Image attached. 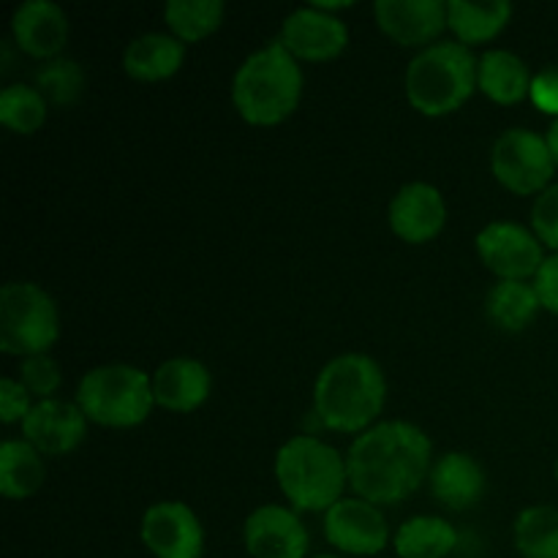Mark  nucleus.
Segmentation results:
<instances>
[{"label": "nucleus", "mask_w": 558, "mask_h": 558, "mask_svg": "<svg viewBox=\"0 0 558 558\" xmlns=\"http://www.w3.org/2000/svg\"><path fill=\"white\" fill-rule=\"evenodd\" d=\"M223 11L227 5L221 0H169L163 20L180 41H202L221 27Z\"/></svg>", "instance_id": "nucleus-27"}, {"label": "nucleus", "mask_w": 558, "mask_h": 558, "mask_svg": "<svg viewBox=\"0 0 558 558\" xmlns=\"http://www.w3.org/2000/svg\"><path fill=\"white\" fill-rule=\"evenodd\" d=\"M512 16V3L490 0V3H469V0H450L447 3V27L458 36V41L474 44L490 41L507 27Z\"/></svg>", "instance_id": "nucleus-24"}, {"label": "nucleus", "mask_w": 558, "mask_h": 558, "mask_svg": "<svg viewBox=\"0 0 558 558\" xmlns=\"http://www.w3.org/2000/svg\"><path fill=\"white\" fill-rule=\"evenodd\" d=\"M11 33L22 52L54 60L69 41V14L54 0H25L11 14Z\"/></svg>", "instance_id": "nucleus-16"}, {"label": "nucleus", "mask_w": 558, "mask_h": 558, "mask_svg": "<svg viewBox=\"0 0 558 558\" xmlns=\"http://www.w3.org/2000/svg\"><path fill=\"white\" fill-rule=\"evenodd\" d=\"M534 287H537L543 308L558 316V254H550L543 262L537 278H534Z\"/></svg>", "instance_id": "nucleus-34"}, {"label": "nucleus", "mask_w": 558, "mask_h": 558, "mask_svg": "<svg viewBox=\"0 0 558 558\" xmlns=\"http://www.w3.org/2000/svg\"><path fill=\"white\" fill-rule=\"evenodd\" d=\"M281 44L298 60L322 63V60L338 58L347 49L349 27L341 16L330 14L325 9H316L311 3L303 5V9H294L283 20Z\"/></svg>", "instance_id": "nucleus-13"}, {"label": "nucleus", "mask_w": 558, "mask_h": 558, "mask_svg": "<svg viewBox=\"0 0 558 558\" xmlns=\"http://www.w3.org/2000/svg\"><path fill=\"white\" fill-rule=\"evenodd\" d=\"M325 537L343 556H379L390 545V526L376 505L343 496L325 512Z\"/></svg>", "instance_id": "nucleus-10"}, {"label": "nucleus", "mask_w": 558, "mask_h": 558, "mask_svg": "<svg viewBox=\"0 0 558 558\" xmlns=\"http://www.w3.org/2000/svg\"><path fill=\"white\" fill-rule=\"evenodd\" d=\"M539 308L543 303L534 281H496L485 298V314L505 332L526 330Z\"/></svg>", "instance_id": "nucleus-25"}, {"label": "nucleus", "mask_w": 558, "mask_h": 558, "mask_svg": "<svg viewBox=\"0 0 558 558\" xmlns=\"http://www.w3.org/2000/svg\"><path fill=\"white\" fill-rule=\"evenodd\" d=\"M243 543L251 558H305L311 537L300 515L281 505H262L245 518Z\"/></svg>", "instance_id": "nucleus-12"}, {"label": "nucleus", "mask_w": 558, "mask_h": 558, "mask_svg": "<svg viewBox=\"0 0 558 558\" xmlns=\"http://www.w3.org/2000/svg\"><path fill=\"white\" fill-rule=\"evenodd\" d=\"M477 65L472 47L461 41H436L420 49L403 80L409 104L428 118L456 112L477 87Z\"/></svg>", "instance_id": "nucleus-5"}, {"label": "nucleus", "mask_w": 558, "mask_h": 558, "mask_svg": "<svg viewBox=\"0 0 558 558\" xmlns=\"http://www.w3.org/2000/svg\"><path fill=\"white\" fill-rule=\"evenodd\" d=\"M300 96L303 69L281 41H270L251 52L234 71L232 104L251 125L281 123L298 109Z\"/></svg>", "instance_id": "nucleus-3"}, {"label": "nucleus", "mask_w": 558, "mask_h": 558, "mask_svg": "<svg viewBox=\"0 0 558 558\" xmlns=\"http://www.w3.org/2000/svg\"><path fill=\"white\" fill-rule=\"evenodd\" d=\"M554 474H556V485H558V456H556V466H554Z\"/></svg>", "instance_id": "nucleus-36"}, {"label": "nucleus", "mask_w": 558, "mask_h": 558, "mask_svg": "<svg viewBox=\"0 0 558 558\" xmlns=\"http://www.w3.org/2000/svg\"><path fill=\"white\" fill-rule=\"evenodd\" d=\"M545 142H548L550 156H554V161H556V167H558V118L548 125V131H545Z\"/></svg>", "instance_id": "nucleus-35"}, {"label": "nucleus", "mask_w": 558, "mask_h": 558, "mask_svg": "<svg viewBox=\"0 0 558 558\" xmlns=\"http://www.w3.org/2000/svg\"><path fill=\"white\" fill-rule=\"evenodd\" d=\"M60 338V314L52 294L33 281H11L0 289V352L11 357L47 354Z\"/></svg>", "instance_id": "nucleus-7"}, {"label": "nucleus", "mask_w": 558, "mask_h": 558, "mask_svg": "<svg viewBox=\"0 0 558 558\" xmlns=\"http://www.w3.org/2000/svg\"><path fill=\"white\" fill-rule=\"evenodd\" d=\"M376 22L401 47H430L447 27L445 0H376Z\"/></svg>", "instance_id": "nucleus-17"}, {"label": "nucleus", "mask_w": 558, "mask_h": 558, "mask_svg": "<svg viewBox=\"0 0 558 558\" xmlns=\"http://www.w3.org/2000/svg\"><path fill=\"white\" fill-rule=\"evenodd\" d=\"M36 407L33 396L27 392V387L22 385L20 379H11L5 376L0 381V420L5 425H14V423H25V417L31 414V409Z\"/></svg>", "instance_id": "nucleus-32"}, {"label": "nucleus", "mask_w": 558, "mask_h": 558, "mask_svg": "<svg viewBox=\"0 0 558 558\" xmlns=\"http://www.w3.org/2000/svg\"><path fill=\"white\" fill-rule=\"evenodd\" d=\"M314 558H343V556H314Z\"/></svg>", "instance_id": "nucleus-37"}, {"label": "nucleus", "mask_w": 558, "mask_h": 558, "mask_svg": "<svg viewBox=\"0 0 558 558\" xmlns=\"http://www.w3.org/2000/svg\"><path fill=\"white\" fill-rule=\"evenodd\" d=\"M387 401V379L374 357L347 352L319 371L314 385V414L338 434H363L374 428Z\"/></svg>", "instance_id": "nucleus-2"}, {"label": "nucleus", "mask_w": 558, "mask_h": 558, "mask_svg": "<svg viewBox=\"0 0 558 558\" xmlns=\"http://www.w3.org/2000/svg\"><path fill=\"white\" fill-rule=\"evenodd\" d=\"M185 60V41L172 33H142L123 49L125 74L142 82L169 80Z\"/></svg>", "instance_id": "nucleus-20"}, {"label": "nucleus", "mask_w": 558, "mask_h": 558, "mask_svg": "<svg viewBox=\"0 0 558 558\" xmlns=\"http://www.w3.org/2000/svg\"><path fill=\"white\" fill-rule=\"evenodd\" d=\"M387 218H390L392 232H396L403 243L423 245L445 229V196H441V191L430 183H420V180L417 183H407L398 189L396 196H392Z\"/></svg>", "instance_id": "nucleus-15"}, {"label": "nucleus", "mask_w": 558, "mask_h": 558, "mask_svg": "<svg viewBox=\"0 0 558 558\" xmlns=\"http://www.w3.org/2000/svg\"><path fill=\"white\" fill-rule=\"evenodd\" d=\"M532 232L539 243L558 254V180L548 185L543 194H537L532 205Z\"/></svg>", "instance_id": "nucleus-31"}, {"label": "nucleus", "mask_w": 558, "mask_h": 558, "mask_svg": "<svg viewBox=\"0 0 558 558\" xmlns=\"http://www.w3.org/2000/svg\"><path fill=\"white\" fill-rule=\"evenodd\" d=\"M47 480L41 452L25 439H5L0 445V494L5 499H31Z\"/></svg>", "instance_id": "nucleus-23"}, {"label": "nucleus", "mask_w": 558, "mask_h": 558, "mask_svg": "<svg viewBox=\"0 0 558 558\" xmlns=\"http://www.w3.org/2000/svg\"><path fill=\"white\" fill-rule=\"evenodd\" d=\"M477 254L483 265L494 272L499 281H529L537 278L539 267L548 259L545 245L529 227L515 221H490L480 229Z\"/></svg>", "instance_id": "nucleus-9"}, {"label": "nucleus", "mask_w": 558, "mask_h": 558, "mask_svg": "<svg viewBox=\"0 0 558 558\" xmlns=\"http://www.w3.org/2000/svg\"><path fill=\"white\" fill-rule=\"evenodd\" d=\"M210 371L194 357L163 360L153 371V398L161 409L174 414H189L199 409L210 396Z\"/></svg>", "instance_id": "nucleus-18"}, {"label": "nucleus", "mask_w": 558, "mask_h": 558, "mask_svg": "<svg viewBox=\"0 0 558 558\" xmlns=\"http://www.w3.org/2000/svg\"><path fill=\"white\" fill-rule=\"evenodd\" d=\"M398 558H447L458 548V532L436 515H414L398 526L392 537Z\"/></svg>", "instance_id": "nucleus-22"}, {"label": "nucleus", "mask_w": 558, "mask_h": 558, "mask_svg": "<svg viewBox=\"0 0 558 558\" xmlns=\"http://www.w3.org/2000/svg\"><path fill=\"white\" fill-rule=\"evenodd\" d=\"M534 74L526 60L510 49H488L480 54L477 87L496 104H518L532 93Z\"/></svg>", "instance_id": "nucleus-21"}, {"label": "nucleus", "mask_w": 558, "mask_h": 558, "mask_svg": "<svg viewBox=\"0 0 558 558\" xmlns=\"http://www.w3.org/2000/svg\"><path fill=\"white\" fill-rule=\"evenodd\" d=\"M140 537L156 558H202L205 554V529L185 501H158L147 507Z\"/></svg>", "instance_id": "nucleus-11"}, {"label": "nucleus", "mask_w": 558, "mask_h": 558, "mask_svg": "<svg viewBox=\"0 0 558 558\" xmlns=\"http://www.w3.org/2000/svg\"><path fill=\"white\" fill-rule=\"evenodd\" d=\"M153 376L129 363H107L87 371L76 387V407L104 428H134L150 417Z\"/></svg>", "instance_id": "nucleus-6"}, {"label": "nucleus", "mask_w": 558, "mask_h": 558, "mask_svg": "<svg viewBox=\"0 0 558 558\" xmlns=\"http://www.w3.org/2000/svg\"><path fill=\"white\" fill-rule=\"evenodd\" d=\"M512 539L523 558H558V507L534 505L518 512Z\"/></svg>", "instance_id": "nucleus-26"}, {"label": "nucleus", "mask_w": 558, "mask_h": 558, "mask_svg": "<svg viewBox=\"0 0 558 558\" xmlns=\"http://www.w3.org/2000/svg\"><path fill=\"white\" fill-rule=\"evenodd\" d=\"M16 379L27 387L33 398L49 401L63 385V371H60L58 360L49 357V354H33V357L20 360V376Z\"/></svg>", "instance_id": "nucleus-30"}, {"label": "nucleus", "mask_w": 558, "mask_h": 558, "mask_svg": "<svg viewBox=\"0 0 558 558\" xmlns=\"http://www.w3.org/2000/svg\"><path fill=\"white\" fill-rule=\"evenodd\" d=\"M430 494L447 510H469L485 494V469L469 452H445L430 469Z\"/></svg>", "instance_id": "nucleus-19"}, {"label": "nucleus", "mask_w": 558, "mask_h": 558, "mask_svg": "<svg viewBox=\"0 0 558 558\" xmlns=\"http://www.w3.org/2000/svg\"><path fill=\"white\" fill-rule=\"evenodd\" d=\"M36 87L49 104L69 107L85 90V71L76 60L60 54L54 60H44L41 69L36 71Z\"/></svg>", "instance_id": "nucleus-29"}, {"label": "nucleus", "mask_w": 558, "mask_h": 558, "mask_svg": "<svg viewBox=\"0 0 558 558\" xmlns=\"http://www.w3.org/2000/svg\"><path fill=\"white\" fill-rule=\"evenodd\" d=\"M430 439L407 420H387L354 436L347 452L349 485L371 505H398L430 477Z\"/></svg>", "instance_id": "nucleus-1"}, {"label": "nucleus", "mask_w": 558, "mask_h": 558, "mask_svg": "<svg viewBox=\"0 0 558 558\" xmlns=\"http://www.w3.org/2000/svg\"><path fill=\"white\" fill-rule=\"evenodd\" d=\"M87 436V417L76 401H36L22 423V439L36 447L41 456H65L76 450Z\"/></svg>", "instance_id": "nucleus-14"}, {"label": "nucleus", "mask_w": 558, "mask_h": 558, "mask_svg": "<svg viewBox=\"0 0 558 558\" xmlns=\"http://www.w3.org/2000/svg\"><path fill=\"white\" fill-rule=\"evenodd\" d=\"M494 178L512 194H543L556 178V161L543 134L532 129H507L490 147Z\"/></svg>", "instance_id": "nucleus-8"}, {"label": "nucleus", "mask_w": 558, "mask_h": 558, "mask_svg": "<svg viewBox=\"0 0 558 558\" xmlns=\"http://www.w3.org/2000/svg\"><path fill=\"white\" fill-rule=\"evenodd\" d=\"M47 109L49 101L33 85L14 82L0 90V123L14 134H36L47 120Z\"/></svg>", "instance_id": "nucleus-28"}, {"label": "nucleus", "mask_w": 558, "mask_h": 558, "mask_svg": "<svg viewBox=\"0 0 558 558\" xmlns=\"http://www.w3.org/2000/svg\"><path fill=\"white\" fill-rule=\"evenodd\" d=\"M276 480L294 512H327L349 485L347 456L316 436H292L276 452Z\"/></svg>", "instance_id": "nucleus-4"}, {"label": "nucleus", "mask_w": 558, "mask_h": 558, "mask_svg": "<svg viewBox=\"0 0 558 558\" xmlns=\"http://www.w3.org/2000/svg\"><path fill=\"white\" fill-rule=\"evenodd\" d=\"M529 98H532V104L539 112L550 114L554 120L558 118V63L545 65V69L534 74Z\"/></svg>", "instance_id": "nucleus-33"}]
</instances>
